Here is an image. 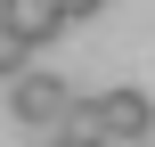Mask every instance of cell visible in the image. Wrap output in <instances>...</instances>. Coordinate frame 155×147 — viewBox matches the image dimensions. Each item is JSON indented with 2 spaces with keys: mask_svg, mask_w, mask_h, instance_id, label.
Returning <instances> with one entry per match:
<instances>
[{
  "mask_svg": "<svg viewBox=\"0 0 155 147\" xmlns=\"http://www.w3.org/2000/svg\"><path fill=\"white\" fill-rule=\"evenodd\" d=\"M65 123H74V131H90L98 147H147L155 106H147V90H98V98H74V106H65Z\"/></svg>",
  "mask_w": 155,
  "mask_h": 147,
  "instance_id": "cell-1",
  "label": "cell"
},
{
  "mask_svg": "<svg viewBox=\"0 0 155 147\" xmlns=\"http://www.w3.org/2000/svg\"><path fill=\"white\" fill-rule=\"evenodd\" d=\"M25 65H33V49H25V41L0 25V82H8V74H25Z\"/></svg>",
  "mask_w": 155,
  "mask_h": 147,
  "instance_id": "cell-4",
  "label": "cell"
},
{
  "mask_svg": "<svg viewBox=\"0 0 155 147\" xmlns=\"http://www.w3.org/2000/svg\"><path fill=\"white\" fill-rule=\"evenodd\" d=\"M65 106H74V90H65L57 74H33V65H25V74H8V115H16V123L57 131V123H65Z\"/></svg>",
  "mask_w": 155,
  "mask_h": 147,
  "instance_id": "cell-2",
  "label": "cell"
},
{
  "mask_svg": "<svg viewBox=\"0 0 155 147\" xmlns=\"http://www.w3.org/2000/svg\"><path fill=\"white\" fill-rule=\"evenodd\" d=\"M0 25H8V0H0Z\"/></svg>",
  "mask_w": 155,
  "mask_h": 147,
  "instance_id": "cell-6",
  "label": "cell"
},
{
  "mask_svg": "<svg viewBox=\"0 0 155 147\" xmlns=\"http://www.w3.org/2000/svg\"><path fill=\"white\" fill-rule=\"evenodd\" d=\"M49 147H98V139H90V131H74V123H57V131H49Z\"/></svg>",
  "mask_w": 155,
  "mask_h": 147,
  "instance_id": "cell-5",
  "label": "cell"
},
{
  "mask_svg": "<svg viewBox=\"0 0 155 147\" xmlns=\"http://www.w3.org/2000/svg\"><path fill=\"white\" fill-rule=\"evenodd\" d=\"M8 33H16L25 49H49V41L65 33V8H57V0H8Z\"/></svg>",
  "mask_w": 155,
  "mask_h": 147,
  "instance_id": "cell-3",
  "label": "cell"
}]
</instances>
